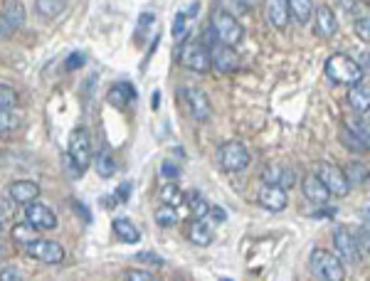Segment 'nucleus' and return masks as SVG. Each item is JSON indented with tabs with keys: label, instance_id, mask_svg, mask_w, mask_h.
Returning <instances> with one entry per match:
<instances>
[{
	"label": "nucleus",
	"instance_id": "obj_37",
	"mask_svg": "<svg viewBox=\"0 0 370 281\" xmlns=\"http://www.w3.org/2000/svg\"><path fill=\"white\" fill-rule=\"evenodd\" d=\"M13 237H15L17 242L28 244L30 239H35L33 237V227H30V225H15V227H13Z\"/></svg>",
	"mask_w": 370,
	"mask_h": 281
},
{
	"label": "nucleus",
	"instance_id": "obj_46",
	"mask_svg": "<svg viewBox=\"0 0 370 281\" xmlns=\"http://www.w3.org/2000/svg\"><path fill=\"white\" fill-rule=\"evenodd\" d=\"M15 33V27L8 22V17L0 13V38H10V35Z\"/></svg>",
	"mask_w": 370,
	"mask_h": 281
},
{
	"label": "nucleus",
	"instance_id": "obj_21",
	"mask_svg": "<svg viewBox=\"0 0 370 281\" xmlns=\"http://www.w3.org/2000/svg\"><path fill=\"white\" fill-rule=\"evenodd\" d=\"M134 99H136V92H134L129 81H119V84H114L109 89V104L116 109H126Z\"/></svg>",
	"mask_w": 370,
	"mask_h": 281
},
{
	"label": "nucleus",
	"instance_id": "obj_34",
	"mask_svg": "<svg viewBox=\"0 0 370 281\" xmlns=\"http://www.w3.org/2000/svg\"><path fill=\"white\" fill-rule=\"evenodd\" d=\"M20 114H15L13 109H0V134H10L20 126Z\"/></svg>",
	"mask_w": 370,
	"mask_h": 281
},
{
	"label": "nucleus",
	"instance_id": "obj_48",
	"mask_svg": "<svg viewBox=\"0 0 370 281\" xmlns=\"http://www.w3.org/2000/svg\"><path fill=\"white\" fill-rule=\"evenodd\" d=\"M338 6H341L343 13H353L355 6H358V0H338Z\"/></svg>",
	"mask_w": 370,
	"mask_h": 281
},
{
	"label": "nucleus",
	"instance_id": "obj_42",
	"mask_svg": "<svg viewBox=\"0 0 370 281\" xmlns=\"http://www.w3.org/2000/svg\"><path fill=\"white\" fill-rule=\"evenodd\" d=\"M161 175H163V178H168V180H175V178H180V168L175 166V163L166 161L163 166H161Z\"/></svg>",
	"mask_w": 370,
	"mask_h": 281
},
{
	"label": "nucleus",
	"instance_id": "obj_9",
	"mask_svg": "<svg viewBox=\"0 0 370 281\" xmlns=\"http://www.w3.org/2000/svg\"><path fill=\"white\" fill-rule=\"evenodd\" d=\"M333 247H336V255L343 264H358L363 249H360L358 239H355V232L348 227H336L333 232Z\"/></svg>",
	"mask_w": 370,
	"mask_h": 281
},
{
	"label": "nucleus",
	"instance_id": "obj_15",
	"mask_svg": "<svg viewBox=\"0 0 370 281\" xmlns=\"http://www.w3.org/2000/svg\"><path fill=\"white\" fill-rule=\"evenodd\" d=\"M264 15L274 30H287V25L291 22L287 0H264Z\"/></svg>",
	"mask_w": 370,
	"mask_h": 281
},
{
	"label": "nucleus",
	"instance_id": "obj_22",
	"mask_svg": "<svg viewBox=\"0 0 370 281\" xmlns=\"http://www.w3.org/2000/svg\"><path fill=\"white\" fill-rule=\"evenodd\" d=\"M114 232H116V237H119V242H124V244L141 242V232H138V227L131 220H126V217H116Z\"/></svg>",
	"mask_w": 370,
	"mask_h": 281
},
{
	"label": "nucleus",
	"instance_id": "obj_16",
	"mask_svg": "<svg viewBox=\"0 0 370 281\" xmlns=\"http://www.w3.org/2000/svg\"><path fill=\"white\" fill-rule=\"evenodd\" d=\"M301 190H304L306 200H309V202H316V205H328V200H331V193H328V188L321 183V178H319L316 173L304 175Z\"/></svg>",
	"mask_w": 370,
	"mask_h": 281
},
{
	"label": "nucleus",
	"instance_id": "obj_30",
	"mask_svg": "<svg viewBox=\"0 0 370 281\" xmlns=\"http://www.w3.org/2000/svg\"><path fill=\"white\" fill-rule=\"evenodd\" d=\"M185 202L191 205V215H193V220H205V217H207V210H210V205H207L205 198H202L200 193L188 195V198H185Z\"/></svg>",
	"mask_w": 370,
	"mask_h": 281
},
{
	"label": "nucleus",
	"instance_id": "obj_33",
	"mask_svg": "<svg viewBox=\"0 0 370 281\" xmlns=\"http://www.w3.org/2000/svg\"><path fill=\"white\" fill-rule=\"evenodd\" d=\"M156 222L161 225V227H173V225H178V222H180L178 207L163 205L161 210H156Z\"/></svg>",
	"mask_w": 370,
	"mask_h": 281
},
{
	"label": "nucleus",
	"instance_id": "obj_39",
	"mask_svg": "<svg viewBox=\"0 0 370 281\" xmlns=\"http://www.w3.org/2000/svg\"><path fill=\"white\" fill-rule=\"evenodd\" d=\"M185 22H188V15H185V13H178L175 20H173V38L175 40L185 38Z\"/></svg>",
	"mask_w": 370,
	"mask_h": 281
},
{
	"label": "nucleus",
	"instance_id": "obj_26",
	"mask_svg": "<svg viewBox=\"0 0 370 281\" xmlns=\"http://www.w3.org/2000/svg\"><path fill=\"white\" fill-rule=\"evenodd\" d=\"M0 13L8 17V22H10L15 30L25 25V6H22L20 0H6V6H3Z\"/></svg>",
	"mask_w": 370,
	"mask_h": 281
},
{
	"label": "nucleus",
	"instance_id": "obj_51",
	"mask_svg": "<svg viewBox=\"0 0 370 281\" xmlns=\"http://www.w3.org/2000/svg\"><path fill=\"white\" fill-rule=\"evenodd\" d=\"M365 222L370 225V210H365Z\"/></svg>",
	"mask_w": 370,
	"mask_h": 281
},
{
	"label": "nucleus",
	"instance_id": "obj_43",
	"mask_svg": "<svg viewBox=\"0 0 370 281\" xmlns=\"http://www.w3.org/2000/svg\"><path fill=\"white\" fill-rule=\"evenodd\" d=\"M0 281H22V271L15 266H8V269L0 271Z\"/></svg>",
	"mask_w": 370,
	"mask_h": 281
},
{
	"label": "nucleus",
	"instance_id": "obj_40",
	"mask_svg": "<svg viewBox=\"0 0 370 281\" xmlns=\"http://www.w3.org/2000/svg\"><path fill=\"white\" fill-rule=\"evenodd\" d=\"M124 279L126 281H153L156 276L148 274V271H143V269H129V271H124Z\"/></svg>",
	"mask_w": 370,
	"mask_h": 281
},
{
	"label": "nucleus",
	"instance_id": "obj_35",
	"mask_svg": "<svg viewBox=\"0 0 370 281\" xmlns=\"http://www.w3.org/2000/svg\"><path fill=\"white\" fill-rule=\"evenodd\" d=\"M17 92L8 84H0V109H15Z\"/></svg>",
	"mask_w": 370,
	"mask_h": 281
},
{
	"label": "nucleus",
	"instance_id": "obj_47",
	"mask_svg": "<svg viewBox=\"0 0 370 281\" xmlns=\"http://www.w3.org/2000/svg\"><path fill=\"white\" fill-rule=\"evenodd\" d=\"M129 193H131V183H124V185H121L119 190H116V200L126 202V200H129V198H131Z\"/></svg>",
	"mask_w": 370,
	"mask_h": 281
},
{
	"label": "nucleus",
	"instance_id": "obj_4",
	"mask_svg": "<svg viewBox=\"0 0 370 281\" xmlns=\"http://www.w3.org/2000/svg\"><path fill=\"white\" fill-rule=\"evenodd\" d=\"M210 30L215 33L218 42L230 45V47H237V45L245 40V27L240 25V20L234 15H230L227 10H215L210 17Z\"/></svg>",
	"mask_w": 370,
	"mask_h": 281
},
{
	"label": "nucleus",
	"instance_id": "obj_32",
	"mask_svg": "<svg viewBox=\"0 0 370 281\" xmlns=\"http://www.w3.org/2000/svg\"><path fill=\"white\" fill-rule=\"evenodd\" d=\"M94 166H97V173L102 175V178H114V175H116V163H114V158H111L106 151L99 153L97 163H94Z\"/></svg>",
	"mask_w": 370,
	"mask_h": 281
},
{
	"label": "nucleus",
	"instance_id": "obj_7",
	"mask_svg": "<svg viewBox=\"0 0 370 281\" xmlns=\"http://www.w3.org/2000/svg\"><path fill=\"white\" fill-rule=\"evenodd\" d=\"M178 97H180L185 111H188V116H191L193 121H200V124L210 121V116H213V104H210V99H207V94L202 92V89L183 87L178 92Z\"/></svg>",
	"mask_w": 370,
	"mask_h": 281
},
{
	"label": "nucleus",
	"instance_id": "obj_8",
	"mask_svg": "<svg viewBox=\"0 0 370 281\" xmlns=\"http://www.w3.org/2000/svg\"><path fill=\"white\" fill-rule=\"evenodd\" d=\"M316 175H319V178H321V183L328 188L331 198H333V195H336V198H346V195L351 193L348 178H346V173H343V168L336 166V163L321 161L319 166H316Z\"/></svg>",
	"mask_w": 370,
	"mask_h": 281
},
{
	"label": "nucleus",
	"instance_id": "obj_6",
	"mask_svg": "<svg viewBox=\"0 0 370 281\" xmlns=\"http://www.w3.org/2000/svg\"><path fill=\"white\" fill-rule=\"evenodd\" d=\"M215 158H218V166L223 170H227V173H240L252 161L250 151H247V146L242 140H225L223 146H218Z\"/></svg>",
	"mask_w": 370,
	"mask_h": 281
},
{
	"label": "nucleus",
	"instance_id": "obj_11",
	"mask_svg": "<svg viewBox=\"0 0 370 281\" xmlns=\"http://www.w3.org/2000/svg\"><path fill=\"white\" fill-rule=\"evenodd\" d=\"M210 62H213V70H218L220 74H232L240 67V52L230 45L215 42L210 47Z\"/></svg>",
	"mask_w": 370,
	"mask_h": 281
},
{
	"label": "nucleus",
	"instance_id": "obj_17",
	"mask_svg": "<svg viewBox=\"0 0 370 281\" xmlns=\"http://www.w3.org/2000/svg\"><path fill=\"white\" fill-rule=\"evenodd\" d=\"M314 33L319 38H333L338 33V17L336 13L331 10L328 6H319L316 8V27Z\"/></svg>",
	"mask_w": 370,
	"mask_h": 281
},
{
	"label": "nucleus",
	"instance_id": "obj_28",
	"mask_svg": "<svg viewBox=\"0 0 370 281\" xmlns=\"http://www.w3.org/2000/svg\"><path fill=\"white\" fill-rule=\"evenodd\" d=\"M343 173H346V178H348L351 188H353V185H363L370 180V170L360 161H353L351 166H346L343 168Z\"/></svg>",
	"mask_w": 370,
	"mask_h": 281
},
{
	"label": "nucleus",
	"instance_id": "obj_38",
	"mask_svg": "<svg viewBox=\"0 0 370 281\" xmlns=\"http://www.w3.org/2000/svg\"><path fill=\"white\" fill-rule=\"evenodd\" d=\"M355 239H358L360 249L370 255V225H365V227H358V230H355Z\"/></svg>",
	"mask_w": 370,
	"mask_h": 281
},
{
	"label": "nucleus",
	"instance_id": "obj_18",
	"mask_svg": "<svg viewBox=\"0 0 370 281\" xmlns=\"http://www.w3.org/2000/svg\"><path fill=\"white\" fill-rule=\"evenodd\" d=\"M262 183L282 185V188L287 190V188H291V185L296 183V178H294V170H291V168L267 166V168H264V173H262Z\"/></svg>",
	"mask_w": 370,
	"mask_h": 281
},
{
	"label": "nucleus",
	"instance_id": "obj_19",
	"mask_svg": "<svg viewBox=\"0 0 370 281\" xmlns=\"http://www.w3.org/2000/svg\"><path fill=\"white\" fill-rule=\"evenodd\" d=\"M188 239H191L193 244H198V247H210L215 239L213 227H210L205 220H193L191 227H188Z\"/></svg>",
	"mask_w": 370,
	"mask_h": 281
},
{
	"label": "nucleus",
	"instance_id": "obj_24",
	"mask_svg": "<svg viewBox=\"0 0 370 281\" xmlns=\"http://www.w3.org/2000/svg\"><path fill=\"white\" fill-rule=\"evenodd\" d=\"M289 15L296 25H306L314 17V0H287Z\"/></svg>",
	"mask_w": 370,
	"mask_h": 281
},
{
	"label": "nucleus",
	"instance_id": "obj_52",
	"mask_svg": "<svg viewBox=\"0 0 370 281\" xmlns=\"http://www.w3.org/2000/svg\"><path fill=\"white\" fill-rule=\"evenodd\" d=\"M0 227H3V220H0Z\"/></svg>",
	"mask_w": 370,
	"mask_h": 281
},
{
	"label": "nucleus",
	"instance_id": "obj_23",
	"mask_svg": "<svg viewBox=\"0 0 370 281\" xmlns=\"http://www.w3.org/2000/svg\"><path fill=\"white\" fill-rule=\"evenodd\" d=\"M353 15V30L355 35H358L363 42H370V8L363 6V3H358L355 6V10L351 13Z\"/></svg>",
	"mask_w": 370,
	"mask_h": 281
},
{
	"label": "nucleus",
	"instance_id": "obj_44",
	"mask_svg": "<svg viewBox=\"0 0 370 281\" xmlns=\"http://www.w3.org/2000/svg\"><path fill=\"white\" fill-rule=\"evenodd\" d=\"M136 259L143 262V264H153V266H161V264H163V259H161V257H156L153 252H138Z\"/></svg>",
	"mask_w": 370,
	"mask_h": 281
},
{
	"label": "nucleus",
	"instance_id": "obj_50",
	"mask_svg": "<svg viewBox=\"0 0 370 281\" xmlns=\"http://www.w3.org/2000/svg\"><path fill=\"white\" fill-rule=\"evenodd\" d=\"M151 106H153V109L161 106V92H153V102H151Z\"/></svg>",
	"mask_w": 370,
	"mask_h": 281
},
{
	"label": "nucleus",
	"instance_id": "obj_49",
	"mask_svg": "<svg viewBox=\"0 0 370 281\" xmlns=\"http://www.w3.org/2000/svg\"><path fill=\"white\" fill-rule=\"evenodd\" d=\"M331 215H336L333 210H316L314 212V217H331Z\"/></svg>",
	"mask_w": 370,
	"mask_h": 281
},
{
	"label": "nucleus",
	"instance_id": "obj_2",
	"mask_svg": "<svg viewBox=\"0 0 370 281\" xmlns=\"http://www.w3.org/2000/svg\"><path fill=\"white\" fill-rule=\"evenodd\" d=\"M326 77L333 84H343V87H353L358 81H363V67L343 52H333L326 60Z\"/></svg>",
	"mask_w": 370,
	"mask_h": 281
},
{
	"label": "nucleus",
	"instance_id": "obj_10",
	"mask_svg": "<svg viewBox=\"0 0 370 281\" xmlns=\"http://www.w3.org/2000/svg\"><path fill=\"white\" fill-rule=\"evenodd\" d=\"M25 249H28V255L33 257V259L42 262V264H60V262L65 259V247H62L60 242H52V239L35 237L25 244Z\"/></svg>",
	"mask_w": 370,
	"mask_h": 281
},
{
	"label": "nucleus",
	"instance_id": "obj_20",
	"mask_svg": "<svg viewBox=\"0 0 370 281\" xmlns=\"http://www.w3.org/2000/svg\"><path fill=\"white\" fill-rule=\"evenodd\" d=\"M348 104L358 111V114H365V111H370V84H365V81H358V84H353L348 92Z\"/></svg>",
	"mask_w": 370,
	"mask_h": 281
},
{
	"label": "nucleus",
	"instance_id": "obj_13",
	"mask_svg": "<svg viewBox=\"0 0 370 281\" xmlns=\"http://www.w3.org/2000/svg\"><path fill=\"white\" fill-rule=\"evenodd\" d=\"M257 202L269 212H282V210H287V205H289L287 190H284L282 185L264 183L259 188V193H257Z\"/></svg>",
	"mask_w": 370,
	"mask_h": 281
},
{
	"label": "nucleus",
	"instance_id": "obj_45",
	"mask_svg": "<svg viewBox=\"0 0 370 281\" xmlns=\"http://www.w3.org/2000/svg\"><path fill=\"white\" fill-rule=\"evenodd\" d=\"M207 217H210L213 222H218V225H223V222L227 220V212H225L223 207L215 205V207H210V210H207Z\"/></svg>",
	"mask_w": 370,
	"mask_h": 281
},
{
	"label": "nucleus",
	"instance_id": "obj_25",
	"mask_svg": "<svg viewBox=\"0 0 370 281\" xmlns=\"http://www.w3.org/2000/svg\"><path fill=\"white\" fill-rule=\"evenodd\" d=\"M158 198H161L163 205H170V207H180L185 202V193L180 190L178 183H166L163 188L158 190Z\"/></svg>",
	"mask_w": 370,
	"mask_h": 281
},
{
	"label": "nucleus",
	"instance_id": "obj_1",
	"mask_svg": "<svg viewBox=\"0 0 370 281\" xmlns=\"http://www.w3.org/2000/svg\"><path fill=\"white\" fill-rule=\"evenodd\" d=\"M92 166V136L84 126L72 131L70 148H67V168L72 178H82Z\"/></svg>",
	"mask_w": 370,
	"mask_h": 281
},
{
	"label": "nucleus",
	"instance_id": "obj_12",
	"mask_svg": "<svg viewBox=\"0 0 370 281\" xmlns=\"http://www.w3.org/2000/svg\"><path fill=\"white\" fill-rule=\"evenodd\" d=\"M25 222H28L33 230H38V232H45V230L57 227V215L52 207L35 200V202H30V205H25Z\"/></svg>",
	"mask_w": 370,
	"mask_h": 281
},
{
	"label": "nucleus",
	"instance_id": "obj_41",
	"mask_svg": "<svg viewBox=\"0 0 370 281\" xmlns=\"http://www.w3.org/2000/svg\"><path fill=\"white\" fill-rule=\"evenodd\" d=\"M84 62H87V57H84L82 52H74V54H70V60L65 62V70L74 72V70H79V67H84Z\"/></svg>",
	"mask_w": 370,
	"mask_h": 281
},
{
	"label": "nucleus",
	"instance_id": "obj_27",
	"mask_svg": "<svg viewBox=\"0 0 370 281\" xmlns=\"http://www.w3.org/2000/svg\"><path fill=\"white\" fill-rule=\"evenodd\" d=\"M65 8H67V0H35L38 15L47 17V20H52V17H57L60 13H65Z\"/></svg>",
	"mask_w": 370,
	"mask_h": 281
},
{
	"label": "nucleus",
	"instance_id": "obj_36",
	"mask_svg": "<svg viewBox=\"0 0 370 281\" xmlns=\"http://www.w3.org/2000/svg\"><path fill=\"white\" fill-rule=\"evenodd\" d=\"M156 25V17L151 15V13H143L141 17H138V25H136V40H146V35H148V30Z\"/></svg>",
	"mask_w": 370,
	"mask_h": 281
},
{
	"label": "nucleus",
	"instance_id": "obj_31",
	"mask_svg": "<svg viewBox=\"0 0 370 281\" xmlns=\"http://www.w3.org/2000/svg\"><path fill=\"white\" fill-rule=\"evenodd\" d=\"M341 140H343V146L348 148V151H358V153H363V151H368V148H365V143L363 140L358 138V136L353 134V129H351L348 124H343L341 126Z\"/></svg>",
	"mask_w": 370,
	"mask_h": 281
},
{
	"label": "nucleus",
	"instance_id": "obj_5",
	"mask_svg": "<svg viewBox=\"0 0 370 281\" xmlns=\"http://www.w3.org/2000/svg\"><path fill=\"white\" fill-rule=\"evenodd\" d=\"M309 264L314 276L321 281H343V276H346L343 262L338 259V255H333L328 249H314Z\"/></svg>",
	"mask_w": 370,
	"mask_h": 281
},
{
	"label": "nucleus",
	"instance_id": "obj_3",
	"mask_svg": "<svg viewBox=\"0 0 370 281\" xmlns=\"http://www.w3.org/2000/svg\"><path fill=\"white\" fill-rule=\"evenodd\" d=\"M178 62L180 67L191 72H198V74H207L213 70V62H210V49L200 42V40H185L178 47Z\"/></svg>",
	"mask_w": 370,
	"mask_h": 281
},
{
	"label": "nucleus",
	"instance_id": "obj_29",
	"mask_svg": "<svg viewBox=\"0 0 370 281\" xmlns=\"http://www.w3.org/2000/svg\"><path fill=\"white\" fill-rule=\"evenodd\" d=\"M351 129H353V134L358 136L360 140L365 143V148H370V111H365V114L355 116L353 124H348Z\"/></svg>",
	"mask_w": 370,
	"mask_h": 281
},
{
	"label": "nucleus",
	"instance_id": "obj_14",
	"mask_svg": "<svg viewBox=\"0 0 370 281\" xmlns=\"http://www.w3.org/2000/svg\"><path fill=\"white\" fill-rule=\"evenodd\" d=\"M8 195L15 205H30L40 198V185L35 180H15L8 188Z\"/></svg>",
	"mask_w": 370,
	"mask_h": 281
}]
</instances>
